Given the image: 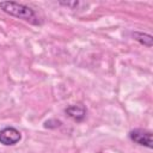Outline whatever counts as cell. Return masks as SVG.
<instances>
[{
  "label": "cell",
  "instance_id": "6da1fadb",
  "mask_svg": "<svg viewBox=\"0 0 153 153\" xmlns=\"http://www.w3.org/2000/svg\"><path fill=\"white\" fill-rule=\"evenodd\" d=\"M0 8L12 16V17H16V18H19V19H23L25 22H29L33 25H38L39 24V20L35 13V11L24 5V4H19V2H16V1H1L0 2Z\"/></svg>",
  "mask_w": 153,
  "mask_h": 153
},
{
  "label": "cell",
  "instance_id": "7a4b0ae2",
  "mask_svg": "<svg viewBox=\"0 0 153 153\" xmlns=\"http://www.w3.org/2000/svg\"><path fill=\"white\" fill-rule=\"evenodd\" d=\"M129 137L141 145V146H145L147 148H152L153 147V141H152V131L147 130V129H142V128H136V129H133L130 130L129 133Z\"/></svg>",
  "mask_w": 153,
  "mask_h": 153
},
{
  "label": "cell",
  "instance_id": "3957f363",
  "mask_svg": "<svg viewBox=\"0 0 153 153\" xmlns=\"http://www.w3.org/2000/svg\"><path fill=\"white\" fill-rule=\"evenodd\" d=\"M20 139H22L20 131L13 127H6L0 130V143L5 146H13L18 143Z\"/></svg>",
  "mask_w": 153,
  "mask_h": 153
},
{
  "label": "cell",
  "instance_id": "277c9868",
  "mask_svg": "<svg viewBox=\"0 0 153 153\" xmlns=\"http://www.w3.org/2000/svg\"><path fill=\"white\" fill-rule=\"evenodd\" d=\"M65 112H66L71 118H73V120L76 121V122H81V121H84L85 117H86V109H85V106L81 105V104L69 105V106L65 110Z\"/></svg>",
  "mask_w": 153,
  "mask_h": 153
},
{
  "label": "cell",
  "instance_id": "5b68a950",
  "mask_svg": "<svg viewBox=\"0 0 153 153\" xmlns=\"http://www.w3.org/2000/svg\"><path fill=\"white\" fill-rule=\"evenodd\" d=\"M133 37H134V39H136L139 43H141V44H143V45H146V47H148V48H151V47L153 45V37H152L151 35H148V33L135 31V32H133Z\"/></svg>",
  "mask_w": 153,
  "mask_h": 153
},
{
  "label": "cell",
  "instance_id": "8992f818",
  "mask_svg": "<svg viewBox=\"0 0 153 153\" xmlns=\"http://www.w3.org/2000/svg\"><path fill=\"white\" fill-rule=\"evenodd\" d=\"M61 124H62V123H61V121L55 120V118H51V120H48V121H45V122H44V127H45V128H49V129L57 128V127H60Z\"/></svg>",
  "mask_w": 153,
  "mask_h": 153
},
{
  "label": "cell",
  "instance_id": "52a82bcc",
  "mask_svg": "<svg viewBox=\"0 0 153 153\" xmlns=\"http://www.w3.org/2000/svg\"><path fill=\"white\" fill-rule=\"evenodd\" d=\"M78 1H72V2H65V1H60V5H63V6H67V7H74V6H78Z\"/></svg>",
  "mask_w": 153,
  "mask_h": 153
}]
</instances>
